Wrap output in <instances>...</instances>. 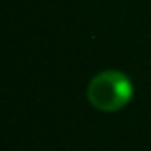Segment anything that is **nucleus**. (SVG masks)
Returning <instances> with one entry per match:
<instances>
[{
  "mask_svg": "<svg viewBox=\"0 0 151 151\" xmlns=\"http://www.w3.org/2000/svg\"><path fill=\"white\" fill-rule=\"evenodd\" d=\"M132 94L134 86L130 78L124 73L113 69L98 73L86 88V98L92 103V107L105 113L121 111L122 107H126L132 100Z\"/></svg>",
  "mask_w": 151,
  "mask_h": 151,
  "instance_id": "obj_1",
  "label": "nucleus"
}]
</instances>
